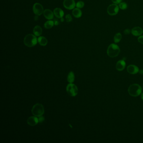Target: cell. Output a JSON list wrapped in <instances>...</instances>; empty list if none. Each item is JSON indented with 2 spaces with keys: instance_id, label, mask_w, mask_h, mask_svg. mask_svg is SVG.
<instances>
[{
  "instance_id": "5bb4252c",
  "label": "cell",
  "mask_w": 143,
  "mask_h": 143,
  "mask_svg": "<svg viewBox=\"0 0 143 143\" xmlns=\"http://www.w3.org/2000/svg\"><path fill=\"white\" fill-rule=\"evenodd\" d=\"M63 11L60 8H57L54 10V14L57 18H61L64 16Z\"/></svg>"
},
{
  "instance_id": "1f68e13d",
  "label": "cell",
  "mask_w": 143,
  "mask_h": 143,
  "mask_svg": "<svg viewBox=\"0 0 143 143\" xmlns=\"http://www.w3.org/2000/svg\"><path fill=\"white\" fill-rule=\"evenodd\" d=\"M141 98L142 99V100H143V93H142L141 94Z\"/></svg>"
},
{
  "instance_id": "4dcf8cb0",
  "label": "cell",
  "mask_w": 143,
  "mask_h": 143,
  "mask_svg": "<svg viewBox=\"0 0 143 143\" xmlns=\"http://www.w3.org/2000/svg\"><path fill=\"white\" fill-rule=\"evenodd\" d=\"M64 21V19L63 18V17L61 18V22H63Z\"/></svg>"
},
{
  "instance_id": "277c9868",
  "label": "cell",
  "mask_w": 143,
  "mask_h": 143,
  "mask_svg": "<svg viewBox=\"0 0 143 143\" xmlns=\"http://www.w3.org/2000/svg\"><path fill=\"white\" fill-rule=\"evenodd\" d=\"M32 114L37 117L42 116L44 113V107L42 104L37 103L33 106L32 110Z\"/></svg>"
},
{
  "instance_id": "7a4b0ae2",
  "label": "cell",
  "mask_w": 143,
  "mask_h": 143,
  "mask_svg": "<svg viewBox=\"0 0 143 143\" xmlns=\"http://www.w3.org/2000/svg\"><path fill=\"white\" fill-rule=\"evenodd\" d=\"M142 88L138 84H134L131 85L128 88V92L129 95L133 97H137L141 94Z\"/></svg>"
},
{
  "instance_id": "d4e9b609",
  "label": "cell",
  "mask_w": 143,
  "mask_h": 143,
  "mask_svg": "<svg viewBox=\"0 0 143 143\" xmlns=\"http://www.w3.org/2000/svg\"><path fill=\"white\" fill-rule=\"evenodd\" d=\"M138 40L140 43L143 44V35L140 36L138 38Z\"/></svg>"
},
{
  "instance_id": "9c48e42d",
  "label": "cell",
  "mask_w": 143,
  "mask_h": 143,
  "mask_svg": "<svg viewBox=\"0 0 143 143\" xmlns=\"http://www.w3.org/2000/svg\"><path fill=\"white\" fill-rule=\"evenodd\" d=\"M127 71L130 74H135L139 72V68L134 65H130L127 67Z\"/></svg>"
},
{
  "instance_id": "7c38bea8",
  "label": "cell",
  "mask_w": 143,
  "mask_h": 143,
  "mask_svg": "<svg viewBox=\"0 0 143 143\" xmlns=\"http://www.w3.org/2000/svg\"><path fill=\"white\" fill-rule=\"evenodd\" d=\"M43 14L44 17L48 20H51L54 17V13L48 9H46L44 11Z\"/></svg>"
},
{
  "instance_id": "9a60e30c",
  "label": "cell",
  "mask_w": 143,
  "mask_h": 143,
  "mask_svg": "<svg viewBox=\"0 0 143 143\" xmlns=\"http://www.w3.org/2000/svg\"><path fill=\"white\" fill-rule=\"evenodd\" d=\"M42 29L39 26H36L33 29V33L36 36H40L42 34Z\"/></svg>"
},
{
  "instance_id": "ba28073f",
  "label": "cell",
  "mask_w": 143,
  "mask_h": 143,
  "mask_svg": "<svg viewBox=\"0 0 143 143\" xmlns=\"http://www.w3.org/2000/svg\"><path fill=\"white\" fill-rule=\"evenodd\" d=\"M63 4L65 8L68 10L74 9L76 6L74 0H64Z\"/></svg>"
},
{
  "instance_id": "d6986e66",
  "label": "cell",
  "mask_w": 143,
  "mask_h": 143,
  "mask_svg": "<svg viewBox=\"0 0 143 143\" xmlns=\"http://www.w3.org/2000/svg\"><path fill=\"white\" fill-rule=\"evenodd\" d=\"M54 25V21L52 20H49L47 21L46 22L44 23V28L47 29H50L52 28Z\"/></svg>"
},
{
  "instance_id": "cb8c5ba5",
  "label": "cell",
  "mask_w": 143,
  "mask_h": 143,
  "mask_svg": "<svg viewBox=\"0 0 143 143\" xmlns=\"http://www.w3.org/2000/svg\"><path fill=\"white\" fill-rule=\"evenodd\" d=\"M131 33V30L130 29H127L124 31V34L126 35L130 34Z\"/></svg>"
},
{
  "instance_id": "ac0fdd59",
  "label": "cell",
  "mask_w": 143,
  "mask_h": 143,
  "mask_svg": "<svg viewBox=\"0 0 143 143\" xmlns=\"http://www.w3.org/2000/svg\"><path fill=\"white\" fill-rule=\"evenodd\" d=\"M74 79L75 76L74 73L73 71L70 72L68 75L67 81L70 83H72L74 82Z\"/></svg>"
},
{
  "instance_id": "6da1fadb",
  "label": "cell",
  "mask_w": 143,
  "mask_h": 143,
  "mask_svg": "<svg viewBox=\"0 0 143 143\" xmlns=\"http://www.w3.org/2000/svg\"><path fill=\"white\" fill-rule=\"evenodd\" d=\"M120 52L119 46L115 44H111L107 50V54L110 58H115L118 55Z\"/></svg>"
},
{
  "instance_id": "8992f818",
  "label": "cell",
  "mask_w": 143,
  "mask_h": 143,
  "mask_svg": "<svg viewBox=\"0 0 143 143\" xmlns=\"http://www.w3.org/2000/svg\"><path fill=\"white\" fill-rule=\"evenodd\" d=\"M119 7L117 4H111L109 6L107 9V13L111 16H114L118 13L119 11Z\"/></svg>"
},
{
  "instance_id": "52a82bcc",
  "label": "cell",
  "mask_w": 143,
  "mask_h": 143,
  "mask_svg": "<svg viewBox=\"0 0 143 143\" xmlns=\"http://www.w3.org/2000/svg\"><path fill=\"white\" fill-rule=\"evenodd\" d=\"M33 11L34 14L37 16H40L44 12L43 7L39 3H35L33 6Z\"/></svg>"
},
{
  "instance_id": "30bf717a",
  "label": "cell",
  "mask_w": 143,
  "mask_h": 143,
  "mask_svg": "<svg viewBox=\"0 0 143 143\" xmlns=\"http://www.w3.org/2000/svg\"><path fill=\"white\" fill-rule=\"evenodd\" d=\"M142 29L139 26L133 27L131 30V34L135 36H140L143 34Z\"/></svg>"
},
{
  "instance_id": "83f0119b",
  "label": "cell",
  "mask_w": 143,
  "mask_h": 143,
  "mask_svg": "<svg viewBox=\"0 0 143 143\" xmlns=\"http://www.w3.org/2000/svg\"><path fill=\"white\" fill-rule=\"evenodd\" d=\"M54 25L55 26H57L59 24V20H57V19H54Z\"/></svg>"
},
{
  "instance_id": "484cf974",
  "label": "cell",
  "mask_w": 143,
  "mask_h": 143,
  "mask_svg": "<svg viewBox=\"0 0 143 143\" xmlns=\"http://www.w3.org/2000/svg\"><path fill=\"white\" fill-rule=\"evenodd\" d=\"M39 123H42L43 121H44V117L42 116H41L40 117H38Z\"/></svg>"
},
{
  "instance_id": "3957f363",
  "label": "cell",
  "mask_w": 143,
  "mask_h": 143,
  "mask_svg": "<svg viewBox=\"0 0 143 143\" xmlns=\"http://www.w3.org/2000/svg\"><path fill=\"white\" fill-rule=\"evenodd\" d=\"M38 42L36 36L32 34H27L24 37V42L25 45L28 47H34Z\"/></svg>"
},
{
  "instance_id": "4316f807",
  "label": "cell",
  "mask_w": 143,
  "mask_h": 143,
  "mask_svg": "<svg viewBox=\"0 0 143 143\" xmlns=\"http://www.w3.org/2000/svg\"><path fill=\"white\" fill-rule=\"evenodd\" d=\"M115 4H119L120 3H121L122 0H111Z\"/></svg>"
},
{
  "instance_id": "ffe728a7",
  "label": "cell",
  "mask_w": 143,
  "mask_h": 143,
  "mask_svg": "<svg viewBox=\"0 0 143 143\" xmlns=\"http://www.w3.org/2000/svg\"><path fill=\"white\" fill-rule=\"evenodd\" d=\"M122 36L121 33H117L116 34H115V36L114 37V41L115 43H117L120 42L122 39Z\"/></svg>"
},
{
  "instance_id": "603a6c76",
  "label": "cell",
  "mask_w": 143,
  "mask_h": 143,
  "mask_svg": "<svg viewBox=\"0 0 143 143\" xmlns=\"http://www.w3.org/2000/svg\"><path fill=\"white\" fill-rule=\"evenodd\" d=\"M66 19L67 22H71L72 21V18L70 14H67L66 16Z\"/></svg>"
},
{
  "instance_id": "2e32d148",
  "label": "cell",
  "mask_w": 143,
  "mask_h": 143,
  "mask_svg": "<svg viewBox=\"0 0 143 143\" xmlns=\"http://www.w3.org/2000/svg\"><path fill=\"white\" fill-rule=\"evenodd\" d=\"M72 14L73 16H74L76 18H79L81 17L82 16V12L80 8H74L72 11Z\"/></svg>"
},
{
  "instance_id": "e0dca14e",
  "label": "cell",
  "mask_w": 143,
  "mask_h": 143,
  "mask_svg": "<svg viewBox=\"0 0 143 143\" xmlns=\"http://www.w3.org/2000/svg\"><path fill=\"white\" fill-rule=\"evenodd\" d=\"M37 40H38L39 44L41 46H44L46 45L48 42L47 39L44 37H40L37 39Z\"/></svg>"
},
{
  "instance_id": "f546056e",
  "label": "cell",
  "mask_w": 143,
  "mask_h": 143,
  "mask_svg": "<svg viewBox=\"0 0 143 143\" xmlns=\"http://www.w3.org/2000/svg\"><path fill=\"white\" fill-rule=\"evenodd\" d=\"M139 73H140L141 74H143V70H140L139 71Z\"/></svg>"
},
{
  "instance_id": "8fae6325",
  "label": "cell",
  "mask_w": 143,
  "mask_h": 143,
  "mask_svg": "<svg viewBox=\"0 0 143 143\" xmlns=\"http://www.w3.org/2000/svg\"><path fill=\"white\" fill-rule=\"evenodd\" d=\"M38 123V117L35 116L29 117L27 120V123L28 124L32 126L37 125Z\"/></svg>"
},
{
  "instance_id": "4fadbf2b",
  "label": "cell",
  "mask_w": 143,
  "mask_h": 143,
  "mask_svg": "<svg viewBox=\"0 0 143 143\" xmlns=\"http://www.w3.org/2000/svg\"><path fill=\"white\" fill-rule=\"evenodd\" d=\"M126 66V63L124 60H120L117 61L116 64V69L119 71H123L125 69Z\"/></svg>"
},
{
  "instance_id": "44dd1931",
  "label": "cell",
  "mask_w": 143,
  "mask_h": 143,
  "mask_svg": "<svg viewBox=\"0 0 143 143\" xmlns=\"http://www.w3.org/2000/svg\"><path fill=\"white\" fill-rule=\"evenodd\" d=\"M119 8L122 10H125L128 8V5L125 2H121L119 4Z\"/></svg>"
},
{
  "instance_id": "7402d4cb",
  "label": "cell",
  "mask_w": 143,
  "mask_h": 143,
  "mask_svg": "<svg viewBox=\"0 0 143 143\" xmlns=\"http://www.w3.org/2000/svg\"><path fill=\"white\" fill-rule=\"evenodd\" d=\"M84 6V3L82 1H79L76 4V6L77 8H82Z\"/></svg>"
},
{
  "instance_id": "f1b7e54d",
  "label": "cell",
  "mask_w": 143,
  "mask_h": 143,
  "mask_svg": "<svg viewBox=\"0 0 143 143\" xmlns=\"http://www.w3.org/2000/svg\"><path fill=\"white\" fill-rule=\"evenodd\" d=\"M38 16H37V15H36V16H35L34 18V20H35L37 21L38 20Z\"/></svg>"
},
{
  "instance_id": "5b68a950",
  "label": "cell",
  "mask_w": 143,
  "mask_h": 143,
  "mask_svg": "<svg viewBox=\"0 0 143 143\" xmlns=\"http://www.w3.org/2000/svg\"><path fill=\"white\" fill-rule=\"evenodd\" d=\"M66 91L71 97H75L78 94V89L77 86L72 83H70L67 86Z\"/></svg>"
}]
</instances>
